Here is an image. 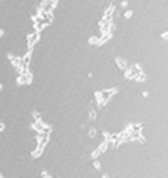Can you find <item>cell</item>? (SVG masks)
Masks as SVG:
<instances>
[{
    "instance_id": "cell-1",
    "label": "cell",
    "mask_w": 168,
    "mask_h": 178,
    "mask_svg": "<svg viewBox=\"0 0 168 178\" xmlns=\"http://www.w3.org/2000/svg\"><path fill=\"white\" fill-rule=\"evenodd\" d=\"M32 128L39 133V135H49V133H51V126H45L42 121H34Z\"/></svg>"
},
{
    "instance_id": "cell-2",
    "label": "cell",
    "mask_w": 168,
    "mask_h": 178,
    "mask_svg": "<svg viewBox=\"0 0 168 178\" xmlns=\"http://www.w3.org/2000/svg\"><path fill=\"white\" fill-rule=\"evenodd\" d=\"M42 151H44V148H40V146H37L35 149H32V156H34V158H39L40 155H42Z\"/></svg>"
},
{
    "instance_id": "cell-3",
    "label": "cell",
    "mask_w": 168,
    "mask_h": 178,
    "mask_svg": "<svg viewBox=\"0 0 168 178\" xmlns=\"http://www.w3.org/2000/svg\"><path fill=\"white\" fill-rule=\"evenodd\" d=\"M116 64H118V67H121V69H124V67H126V64H124L123 59H116Z\"/></svg>"
},
{
    "instance_id": "cell-4",
    "label": "cell",
    "mask_w": 168,
    "mask_h": 178,
    "mask_svg": "<svg viewBox=\"0 0 168 178\" xmlns=\"http://www.w3.org/2000/svg\"><path fill=\"white\" fill-rule=\"evenodd\" d=\"M101 153H102V151H101V149H99V148H96V149H94V151H92V155H91V158H98V156H99V155H101Z\"/></svg>"
},
{
    "instance_id": "cell-5",
    "label": "cell",
    "mask_w": 168,
    "mask_h": 178,
    "mask_svg": "<svg viewBox=\"0 0 168 178\" xmlns=\"http://www.w3.org/2000/svg\"><path fill=\"white\" fill-rule=\"evenodd\" d=\"M96 135H98V131H96V128H91V129H89V138H94Z\"/></svg>"
},
{
    "instance_id": "cell-6",
    "label": "cell",
    "mask_w": 168,
    "mask_h": 178,
    "mask_svg": "<svg viewBox=\"0 0 168 178\" xmlns=\"http://www.w3.org/2000/svg\"><path fill=\"white\" fill-rule=\"evenodd\" d=\"M89 119H91V121L96 119V111H94V109H91V111H89Z\"/></svg>"
},
{
    "instance_id": "cell-7",
    "label": "cell",
    "mask_w": 168,
    "mask_h": 178,
    "mask_svg": "<svg viewBox=\"0 0 168 178\" xmlns=\"http://www.w3.org/2000/svg\"><path fill=\"white\" fill-rule=\"evenodd\" d=\"M92 166H94V170H99V168H101V163H99V161L94 158V161H92Z\"/></svg>"
},
{
    "instance_id": "cell-8",
    "label": "cell",
    "mask_w": 168,
    "mask_h": 178,
    "mask_svg": "<svg viewBox=\"0 0 168 178\" xmlns=\"http://www.w3.org/2000/svg\"><path fill=\"white\" fill-rule=\"evenodd\" d=\"M32 116H34V121H42V118H40L39 113H32Z\"/></svg>"
},
{
    "instance_id": "cell-9",
    "label": "cell",
    "mask_w": 168,
    "mask_h": 178,
    "mask_svg": "<svg viewBox=\"0 0 168 178\" xmlns=\"http://www.w3.org/2000/svg\"><path fill=\"white\" fill-rule=\"evenodd\" d=\"M40 178H52V176H51V175H49L47 171L44 170V171H42V173H40Z\"/></svg>"
},
{
    "instance_id": "cell-10",
    "label": "cell",
    "mask_w": 168,
    "mask_h": 178,
    "mask_svg": "<svg viewBox=\"0 0 168 178\" xmlns=\"http://www.w3.org/2000/svg\"><path fill=\"white\" fill-rule=\"evenodd\" d=\"M35 40H37V34H34V35H30V37H29V42H30V44L35 42Z\"/></svg>"
},
{
    "instance_id": "cell-11",
    "label": "cell",
    "mask_w": 168,
    "mask_h": 178,
    "mask_svg": "<svg viewBox=\"0 0 168 178\" xmlns=\"http://www.w3.org/2000/svg\"><path fill=\"white\" fill-rule=\"evenodd\" d=\"M131 10H128V12H124V18H129V17H131Z\"/></svg>"
},
{
    "instance_id": "cell-12",
    "label": "cell",
    "mask_w": 168,
    "mask_h": 178,
    "mask_svg": "<svg viewBox=\"0 0 168 178\" xmlns=\"http://www.w3.org/2000/svg\"><path fill=\"white\" fill-rule=\"evenodd\" d=\"M163 39H165V40H168V32H165V34H163Z\"/></svg>"
},
{
    "instance_id": "cell-13",
    "label": "cell",
    "mask_w": 168,
    "mask_h": 178,
    "mask_svg": "<svg viewBox=\"0 0 168 178\" xmlns=\"http://www.w3.org/2000/svg\"><path fill=\"white\" fill-rule=\"evenodd\" d=\"M4 128H5V126H4V123H2V121H0V131L4 129Z\"/></svg>"
},
{
    "instance_id": "cell-14",
    "label": "cell",
    "mask_w": 168,
    "mask_h": 178,
    "mask_svg": "<svg viewBox=\"0 0 168 178\" xmlns=\"http://www.w3.org/2000/svg\"><path fill=\"white\" fill-rule=\"evenodd\" d=\"M2 35H4V30H2V29H0V37H2Z\"/></svg>"
},
{
    "instance_id": "cell-15",
    "label": "cell",
    "mask_w": 168,
    "mask_h": 178,
    "mask_svg": "<svg viewBox=\"0 0 168 178\" xmlns=\"http://www.w3.org/2000/svg\"><path fill=\"white\" fill-rule=\"evenodd\" d=\"M2 87H4V86H2V84H0V91H2Z\"/></svg>"
},
{
    "instance_id": "cell-16",
    "label": "cell",
    "mask_w": 168,
    "mask_h": 178,
    "mask_svg": "<svg viewBox=\"0 0 168 178\" xmlns=\"http://www.w3.org/2000/svg\"><path fill=\"white\" fill-rule=\"evenodd\" d=\"M0 178H4V175H2V173H0Z\"/></svg>"
},
{
    "instance_id": "cell-17",
    "label": "cell",
    "mask_w": 168,
    "mask_h": 178,
    "mask_svg": "<svg viewBox=\"0 0 168 178\" xmlns=\"http://www.w3.org/2000/svg\"><path fill=\"white\" fill-rule=\"evenodd\" d=\"M102 178H108V176H102Z\"/></svg>"
}]
</instances>
